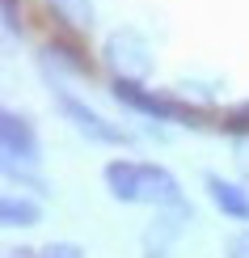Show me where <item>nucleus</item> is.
<instances>
[{"label": "nucleus", "mask_w": 249, "mask_h": 258, "mask_svg": "<svg viewBox=\"0 0 249 258\" xmlns=\"http://www.w3.org/2000/svg\"><path fill=\"white\" fill-rule=\"evenodd\" d=\"M106 186L118 203H156V208H186L182 186L169 169L148 165V161H110L106 165Z\"/></svg>", "instance_id": "1"}, {"label": "nucleus", "mask_w": 249, "mask_h": 258, "mask_svg": "<svg viewBox=\"0 0 249 258\" xmlns=\"http://www.w3.org/2000/svg\"><path fill=\"white\" fill-rule=\"evenodd\" d=\"M114 98L135 114H148V119H160V123H186V127H207L211 114L199 110L190 102H178V98H165V93H152L144 89L139 81H114Z\"/></svg>", "instance_id": "2"}, {"label": "nucleus", "mask_w": 249, "mask_h": 258, "mask_svg": "<svg viewBox=\"0 0 249 258\" xmlns=\"http://www.w3.org/2000/svg\"><path fill=\"white\" fill-rule=\"evenodd\" d=\"M102 55L114 68V81H144L152 72V47L139 30H114Z\"/></svg>", "instance_id": "3"}, {"label": "nucleus", "mask_w": 249, "mask_h": 258, "mask_svg": "<svg viewBox=\"0 0 249 258\" xmlns=\"http://www.w3.org/2000/svg\"><path fill=\"white\" fill-rule=\"evenodd\" d=\"M55 102H59V110H63V119H68L76 132L85 136V140H93V144H131V136L123 132V127H114L110 119H102L97 110H89L80 98H72L63 85H55Z\"/></svg>", "instance_id": "4"}, {"label": "nucleus", "mask_w": 249, "mask_h": 258, "mask_svg": "<svg viewBox=\"0 0 249 258\" xmlns=\"http://www.w3.org/2000/svg\"><path fill=\"white\" fill-rule=\"evenodd\" d=\"M0 144H5V165L9 169L38 165V136H34V127H30V119H21L17 110L0 114Z\"/></svg>", "instance_id": "5"}, {"label": "nucleus", "mask_w": 249, "mask_h": 258, "mask_svg": "<svg viewBox=\"0 0 249 258\" xmlns=\"http://www.w3.org/2000/svg\"><path fill=\"white\" fill-rule=\"evenodd\" d=\"M182 220H190V208H160L156 220L148 224V233H144V254L148 258H169V245L178 241Z\"/></svg>", "instance_id": "6"}, {"label": "nucleus", "mask_w": 249, "mask_h": 258, "mask_svg": "<svg viewBox=\"0 0 249 258\" xmlns=\"http://www.w3.org/2000/svg\"><path fill=\"white\" fill-rule=\"evenodd\" d=\"M207 195H211V203L224 212V216L249 220V195L236 186V182H224L220 174H207Z\"/></svg>", "instance_id": "7"}, {"label": "nucleus", "mask_w": 249, "mask_h": 258, "mask_svg": "<svg viewBox=\"0 0 249 258\" xmlns=\"http://www.w3.org/2000/svg\"><path fill=\"white\" fill-rule=\"evenodd\" d=\"M0 220H5V229H34L42 220V208L26 195H9L0 203Z\"/></svg>", "instance_id": "8"}, {"label": "nucleus", "mask_w": 249, "mask_h": 258, "mask_svg": "<svg viewBox=\"0 0 249 258\" xmlns=\"http://www.w3.org/2000/svg\"><path fill=\"white\" fill-rule=\"evenodd\" d=\"M51 5V13H55L63 26H72V30H89L93 26V0H47Z\"/></svg>", "instance_id": "9"}, {"label": "nucleus", "mask_w": 249, "mask_h": 258, "mask_svg": "<svg viewBox=\"0 0 249 258\" xmlns=\"http://www.w3.org/2000/svg\"><path fill=\"white\" fill-rule=\"evenodd\" d=\"M220 127H224V132H232L236 140L249 136V102L232 106V110H224V114H220Z\"/></svg>", "instance_id": "10"}, {"label": "nucleus", "mask_w": 249, "mask_h": 258, "mask_svg": "<svg viewBox=\"0 0 249 258\" xmlns=\"http://www.w3.org/2000/svg\"><path fill=\"white\" fill-rule=\"evenodd\" d=\"M42 258H85V250L76 241H51V245H42Z\"/></svg>", "instance_id": "11"}, {"label": "nucleus", "mask_w": 249, "mask_h": 258, "mask_svg": "<svg viewBox=\"0 0 249 258\" xmlns=\"http://www.w3.org/2000/svg\"><path fill=\"white\" fill-rule=\"evenodd\" d=\"M178 89L182 93H194V98H211V93L220 89V81H190L186 77V81H178Z\"/></svg>", "instance_id": "12"}, {"label": "nucleus", "mask_w": 249, "mask_h": 258, "mask_svg": "<svg viewBox=\"0 0 249 258\" xmlns=\"http://www.w3.org/2000/svg\"><path fill=\"white\" fill-rule=\"evenodd\" d=\"M236 157H241L245 165H249V136H241V140H236Z\"/></svg>", "instance_id": "13"}]
</instances>
